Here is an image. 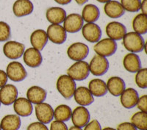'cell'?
Masks as SVG:
<instances>
[{
	"instance_id": "obj_39",
	"label": "cell",
	"mask_w": 147,
	"mask_h": 130,
	"mask_svg": "<svg viewBox=\"0 0 147 130\" xmlns=\"http://www.w3.org/2000/svg\"><path fill=\"white\" fill-rule=\"evenodd\" d=\"M84 130H102V127H101L99 122L94 119L89 122L87 125L85 126Z\"/></svg>"
},
{
	"instance_id": "obj_33",
	"label": "cell",
	"mask_w": 147,
	"mask_h": 130,
	"mask_svg": "<svg viewBox=\"0 0 147 130\" xmlns=\"http://www.w3.org/2000/svg\"><path fill=\"white\" fill-rule=\"evenodd\" d=\"M140 0H121V5L124 10L130 13H136L140 10Z\"/></svg>"
},
{
	"instance_id": "obj_45",
	"label": "cell",
	"mask_w": 147,
	"mask_h": 130,
	"mask_svg": "<svg viewBox=\"0 0 147 130\" xmlns=\"http://www.w3.org/2000/svg\"><path fill=\"white\" fill-rule=\"evenodd\" d=\"M68 130H82V129L80 128V127H75V126H74V127H71Z\"/></svg>"
},
{
	"instance_id": "obj_44",
	"label": "cell",
	"mask_w": 147,
	"mask_h": 130,
	"mask_svg": "<svg viewBox=\"0 0 147 130\" xmlns=\"http://www.w3.org/2000/svg\"><path fill=\"white\" fill-rule=\"evenodd\" d=\"M75 1H76V2L78 4V5H83V4L86 3V2H87L88 0H75Z\"/></svg>"
},
{
	"instance_id": "obj_49",
	"label": "cell",
	"mask_w": 147,
	"mask_h": 130,
	"mask_svg": "<svg viewBox=\"0 0 147 130\" xmlns=\"http://www.w3.org/2000/svg\"><path fill=\"white\" fill-rule=\"evenodd\" d=\"M0 107H1V102H0Z\"/></svg>"
},
{
	"instance_id": "obj_23",
	"label": "cell",
	"mask_w": 147,
	"mask_h": 130,
	"mask_svg": "<svg viewBox=\"0 0 147 130\" xmlns=\"http://www.w3.org/2000/svg\"><path fill=\"white\" fill-rule=\"evenodd\" d=\"M123 65L126 71L130 73H136L141 69L140 57L135 53H129L123 59Z\"/></svg>"
},
{
	"instance_id": "obj_6",
	"label": "cell",
	"mask_w": 147,
	"mask_h": 130,
	"mask_svg": "<svg viewBox=\"0 0 147 130\" xmlns=\"http://www.w3.org/2000/svg\"><path fill=\"white\" fill-rule=\"evenodd\" d=\"M88 54V46L85 43L80 42L72 43L67 50V55L69 58L76 62L85 60Z\"/></svg>"
},
{
	"instance_id": "obj_22",
	"label": "cell",
	"mask_w": 147,
	"mask_h": 130,
	"mask_svg": "<svg viewBox=\"0 0 147 130\" xmlns=\"http://www.w3.org/2000/svg\"><path fill=\"white\" fill-rule=\"evenodd\" d=\"M107 91L113 96H119L126 89L125 82L119 77H110L107 82Z\"/></svg>"
},
{
	"instance_id": "obj_17",
	"label": "cell",
	"mask_w": 147,
	"mask_h": 130,
	"mask_svg": "<svg viewBox=\"0 0 147 130\" xmlns=\"http://www.w3.org/2000/svg\"><path fill=\"white\" fill-rule=\"evenodd\" d=\"M138 94L136 89L129 88L125 89L121 94L120 101L122 106L126 109H131L136 107L138 100Z\"/></svg>"
},
{
	"instance_id": "obj_12",
	"label": "cell",
	"mask_w": 147,
	"mask_h": 130,
	"mask_svg": "<svg viewBox=\"0 0 147 130\" xmlns=\"http://www.w3.org/2000/svg\"><path fill=\"white\" fill-rule=\"evenodd\" d=\"M84 25V21L80 14L71 13L66 16L63 22V28L65 32L75 33L82 30Z\"/></svg>"
},
{
	"instance_id": "obj_11",
	"label": "cell",
	"mask_w": 147,
	"mask_h": 130,
	"mask_svg": "<svg viewBox=\"0 0 147 130\" xmlns=\"http://www.w3.org/2000/svg\"><path fill=\"white\" fill-rule=\"evenodd\" d=\"M90 117V112L88 110L83 106H80L76 107L74 111H72L71 119L74 125L82 128L85 127L89 123Z\"/></svg>"
},
{
	"instance_id": "obj_7",
	"label": "cell",
	"mask_w": 147,
	"mask_h": 130,
	"mask_svg": "<svg viewBox=\"0 0 147 130\" xmlns=\"http://www.w3.org/2000/svg\"><path fill=\"white\" fill-rule=\"evenodd\" d=\"M109 69V62L107 58L99 55H95L89 64V70L94 76L100 77L107 72Z\"/></svg>"
},
{
	"instance_id": "obj_42",
	"label": "cell",
	"mask_w": 147,
	"mask_h": 130,
	"mask_svg": "<svg viewBox=\"0 0 147 130\" xmlns=\"http://www.w3.org/2000/svg\"><path fill=\"white\" fill-rule=\"evenodd\" d=\"M140 9L143 14L147 15V0H143V2L140 4Z\"/></svg>"
},
{
	"instance_id": "obj_47",
	"label": "cell",
	"mask_w": 147,
	"mask_h": 130,
	"mask_svg": "<svg viewBox=\"0 0 147 130\" xmlns=\"http://www.w3.org/2000/svg\"><path fill=\"white\" fill-rule=\"evenodd\" d=\"M102 130H116V129H115L113 128H111V127H106V128L103 129Z\"/></svg>"
},
{
	"instance_id": "obj_41",
	"label": "cell",
	"mask_w": 147,
	"mask_h": 130,
	"mask_svg": "<svg viewBox=\"0 0 147 130\" xmlns=\"http://www.w3.org/2000/svg\"><path fill=\"white\" fill-rule=\"evenodd\" d=\"M7 79H8V77H7L6 72L0 70V88L6 85V83L7 82Z\"/></svg>"
},
{
	"instance_id": "obj_8",
	"label": "cell",
	"mask_w": 147,
	"mask_h": 130,
	"mask_svg": "<svg viewBox=\"0 0 147 130\" xmlns=\"http://www.w3.org/2000/svg\"><path fill=\"white\" fill-rule=\"evenodd\" d=\"M25 46L19 42L10 40L6 42L3 46L4 55L10 60H17L23 56Z\"/></svg>"
},
{
	"instance_id": "obj_46",
	"label": "cell",
	"mask_w": 147,
	"mask_h": 130,
	"mask_svg": "<svg viewBox=\"0 0 147 130\" xmlns=\"http://www.w3.org/2000/svg\"><path fill=\"white\" fill-rule=\"evenodd\" d=\"M97 2H101V3H107V2H110L111 0H96Z\"/></svg>"
},
{
	"instance_id": "obj_31",
	"label": "cell",
	"mask_w": 147,
	"mask_h": 130,
	"mask_svg": "<svg viewBox=\"0 0 147 130\" xmlns=\"http://www.w3.org/2000/svg\"><path fill=\"white\" fill-rule=\"evenodd\" d=\"M72 114V110L68 105H59L54 110V118L58 121L65 122L69 121Z\"/></svg>"
},
{
	"instance_id": "obj_13",
	"label": "cell",
	"mask_w": 147,
	"mask_h": 130,
	"mask_svg": "<svg viewBox=\"0 0 147 130\" xmlns=\"http://www.w3.org/2000/svg\"><path fill=\"white\" fill-rule=\"evenodd\" d=\"M18 95V89L15 85L6 84L0 89V102L6 106L11 105L16 100Z\"/></svg>"
},
{
	"instance_id": "obj_40",
	"label": "cell",
	"mask_w": 147,
	"mask_h": 130,
	"mask_svg": "<svg viewBox=\"0 0 147 130\" xmlns=\"http://www.w3.org/2000/svg\"><path fill=\"white\" fill-rule=\"evenodd\" d=\"M117 130H138V129L132 123L124 122L118 126Z\"/></svg>"
},
{
	"instance_id": "obj_20",
	"label": "cell",
	"mask_w": 147,
	"mask_h": 130,
	"mask_svg": "<svg viewBox=\"0 0 147 130\" xmlns=\"http://www.w3.org/2000/svg\"><path fill=\"white\" fill-rule=\"evenodd\" d=\"M34 10L33 4L30 0H16L13 6V11L16 17L28 15Z\"/></svg>"
},
{
	"instance_id": "obj_4",
	"label": "cell",
	"mask_w": 147,
	"mask_h": 130,
	"mask_svg": "<svg viewBox=\"0 0 147 130\" xmlns=\"http://www.w3.org/2000/svg\"><path fill=\"white\" fill-rule=\"evenodd\" d=\"M94 50L97 55L102 57H110L117 50V43L110 38H105L99 40L94 46Z\"/></svg>"
},
{
	"instance_id": "obj_24",
	"label": "cell",
	"mask_w": 147,
	"mask_h": 130,
	"mask_svg": "<svg viewBox=\"0 0 147 130\" xmlns=\"http://www.w3.org/2000/svg\"><path fill=\"white\" fill-rule=\"evenodd\" d=\"M48 37L46 31L43 30H37L34 31L30 36V43L32 47L38 51L44 49L48 42Z\"/></svg>"
},
{
	"instance_id": "obj_15",
	"label": "cell",
	"mask_w": 147,
	"mask_h": 130,
	"mask_svg": "<svg viewBox=\"0 0 147 130\" xmlns=\"http://www.w3.org/2000/svg\"><path fill=\"white\" fill-rule=\"evenodd\" d=\"M126 33H127V28L120 22H110L106 26V34L109 37V38L113 40H121Z\"/></svg>"
},
{
	"instance_id": "obj_27",
	"label": "cell",
	"mask_w": 147,
	"mask_h": 130,
	"mask_svg": "<svg viewBox=\"0 0 147 130\" xmlns=\"http://www.w3.org/2000/svg\"><path fill=\"white\" fill-rule=\"evenodd\" d=\"M81 16L83 21L87 23H94L99 19L100 16V11L96 5L88 4L84 7Z\"/></svg>"
},
{
	"instance_id": "obj_34",
	"label": "cell",
	"mask_w": 147,
	"mask_h": 130,
	"mask_svg": "<svg viewBox=\"0 0 147 130\" xmlns=\"http://www.w3.org/2000/svg\"><path fill=\"white\" fill-rule=\"evenodd\" d=\"M136 73V85L140 88L146 89L147 88V69H140Z\"/></svg>"
},
{
	"instance_id": "obj_14",
	"label": "cell",
	"mask_w": 147,
	"mask_h": 130,
	"mask_svg": "<svg viewBox=\"0 0 147 130\" xmlns=\"http://www.w3.org/2000/svg\"><path fill=\"white\" fill-rule=\"evenodd\" d=\"M84 38L90 43H97L102 37V30L95 23H87L82 28Z\"/></svg>"
},
{
	"instance_id": "obj_35",
	"label": "cell",
	"mask_w": 147,
	"mask_h": 130,
	"mask_svg": "<svg viewBox=\"0 0 147 130\" xmlns=\"http://www.w3.org/2000/svg\"><path fill=\"white\" fill-rule=\"evenodd\" d=\"M11 36L10 26L6 22H0V42H5Z\"/></svg>"
},
{
	"instance_id": "obj_43",
	"label": "cell",
	"mask_w": 147,
	"mask_h": 130,
	"mask_svg": "<svg viewBox=\"0 0 147 130\" xmlns=\"http://www.w3.org/2000/svg\"><path fill=\"white\" fill-rule=\"evenodd\" d=\"M55 2H57V4L59 5H68V4L70 3L71 2V0H55Z\"/></svg>"
},
{
	"instance_id": "obj_2",
	"label": "cell",
	"mask_w": 147,
	"mask_h": 130,
	"mask_svg": "<svg viewBox=\"0 0 147 130\" xmlns=\"http://www.w3.org/2000/svg\"><path fill=\"white\" fill-rule=\"evenodd\" d=\"M57 91L65 99H70L74 96L77 86L74 80L72 79L69 76H60L57 81Z\"/></svg>"
},
{
	"instance_id": "obj_26",
	"label": "cell",
	"mask_w": 147,
	"mask_h": 130,
	"mask_svg": "<svg viewBox=\"0 0 147 130\" xmlns=\"http://www.w3.org/2000/svg\"><path fill=\"white\" fill-rule=\"evenodd\" d=\"M104 10L106 15L111 18H119L121 17L125 13L120 2L111 0L105 3L104 6Z\"/></svg>"
},
{
	"instance_id": "obj_36",
	"label": "cell",
	"mask_w": 147,
	"mask_h": 130,
	"mask_svg": "<svg viewBox=\"0 0 147 130\" xmlns=\"http://www.w3.org/2000/svg\"><path fill=\"white\" fill-rule=\"evenodd\" d=\"M137 107L140 111L144 112H147V96L144 95L138 98L137 102Z\"/></svg>"
},
{
	"instance_id": "obj_19",
	"label": "cell",
	"mask_w": 147,
	"mask_h": 130,
	"mask_svg": "<svg viewBox=\"0 0 147 130\" xmlns=\"http://www.w3.org/2000/svg\"><path fill=\"white\" fill-rule=\"evenodd\" d=\"M13 109L16 113L22 117L30 116L33 110L32 103L27 98L23 97L16 98L13 103Z\"/></svg>"
},
{
	"instance_id": "obj_30",
	"label": "cell",
	"mask_w": 147,
	"mask_h": 130,
	"mask_svg": "<svg viewBox=\"0 0 147 130\" xmlns=\"http://www.w3.org/2000/svg\"><path fill=\"white\" fill-rule=\"evenodd\" d=\"M132 28L135 32L144 35L147 32V15L140 13L136 15L132 21Z\"/></svg>"
},
{
	"instance_id": "obj_48",
	"label": "cell",
	"mask_w": 147,
	"mask_h": 130,
	"mask_svg": "<svg viewBox=\"0 0 147 130\" xmlns=\"http://www.w3.org/2000/svg\"><path fill=\"white\" fill-rule=\"evenodd\" d=\"M0 130H2V128H1V125H0Z\"/></svg>"
},
{
	"instance_id": "obj_3",
	"label": "cell",
	"mask_w": 147,
	"mask_h": 130,
	"mask_svg": "<svg viewBox=\"0 0 147 130\" xmlns=\"http://www.w3.org/2000/svg\"><path fill=\"white\" fill-rule=\"evenodd\" d=\"M67 75L74 81H82L88 77L90 74L89 64L87 62L77 61L71 65L67 70Z\"/></svg>"
},
{
	"instance_id": "obj_5",
	"label": "cell",
	"mask_w": 147,
	"mask_h": 130,
	"mask_svg": "<svg viewBox=\"0 0 147 130\" xmlns=\"http://www.w3.org/2000/svg\"><path fill=\"white\" fill-rule=\"evenodd\" d=\"M7 76L13 82H22L27 77V72L25 68L21 63L13 61L8 64L6 69Z\"/></svg>"
},
{
	"instance_id": "obj_16",
	"label": "cell",
	"mask_w": 147,
	"mask_h": 130,
	"mask_svg": "<svg viewBox=\"0 0 147 130\" xmlns=\"http://www.w3.org/2000/svg\"><path fill=\"white\" fill-rule=\"evenodd\" d=\"M23 59L24 63L31 68H38L40 66L43 61V57L40 51L35 48H29L24 51L23 54Z\"/></svg>"
},
{
	"instance_id": "obj_28",
	"label": "cell",
	"mask_w": 147,
	"mask_h": 130,
	"mask_svg": "<svg viewBox=\"0 0 147 130\" xmlns=\"http://www.w3.org/2000/svg\"><path fill=\"white\" fill-rule=\"evenodd\" d=\"M88 90H90L92 95L96 97L104 96L107 93V85L103 80L100 79H92L89 82Z\"/></svg>"
},
{
	"instance_id": "obj_38",
	"label": "cell",
	"mask_w": 147,
	"mask_h": 130,
	"mask_svg": "<svg viewBox=\"0 0 147 130\" xmlns=\"http://www.w3.org/2000/svg\"><path fill=\"white\" fill-rule=\"evenodd\" d=\"M50 130H68V127L64 122L55 121L51 123Z\"/></svg>"
},
{
	"instance_id": "obj_1",
	"label": "cell",
	"mask_w": 147,
	"mask_h": 130,
	"mask_svg": "<svg viewBox=\"0 0 147 130\" xmlns=\"http://www.w3.org/2000/svg\"><path fill=\"white\" fill-rule=\"evenodd\" d=\"M123 45L127 51L136 54L144 50L146 43L141 35L135 32H130L126 33L123 38Z\"/></svg>"
},
{
	"instance_id": "obj_9",
	"label": "cell",
	"mask_w": 147,
	"mask_h": 130,
	"mask_svg": "<svg viewBox=\"0 0 147 130\" xmlns=\"http://www.w3.org/2000/svg\"><path fill=\"white\" fill-rule=\"evenodd\" d=\"M35 115L39 122L48 124L54 119V110L50 104L47 103L38 104L35 105Z\"/></svg>"
},
{
	"instance_id": "obj_21",
	"label": "cell",
	"mask_w": 147,
	"mask_h": 130,
	"mask_svg": "<svg viewBox=\"0 0 147 130\" xmlns=\"http://www.w3.org/2000/svg\"><path fill=\"white\" fill-rule=\"evenodd\" d=\"M46 17L47 21L52 24H60L63 23L66 18V12L62 7H49L46 12Z\"/></svg>"
},
{
	"instance_id": "obj_37",
	"label": "cell",
	"mask_w": 147,
	"mask_h": 130,
	"mask_svg": "<svg viewBox=\"0 0 147 130\" xmlns=\"http://www.w3.org/2000/svg\"><path fill=\"white\" fill-rule=\"evenodd\" d=\"M27 130H49L48 127L40 122H34L27 127Z\"/></svg>"
},
{
	"instance_id": "obj_25",
	"label": "cell",
	"mask_w": 147,
	"mask_h": 130,
	"mask_svg": "<svg viewBox=\"0 0 147 130\" xmlns=\"http://www.w3.org/2000/svg\"><path fill=\"white\" fill-rule=\"evenodd\" d=\"M47 93L46 90L39 86H32L27 90V99L32 104H38L46 100Z\"/></svg>"
},
{
	"instance_id": "obj_18",
	"label": "cell",
	"mask_w": 147,
	"mask_h": 130,
	"mask_svg": "<svg viewBox=\"0 0 147 130\" xmlns=\"http://www.w3.org/2000/svg\"><path fill=\"white\" fill-rule=\"evenodd\" d=\"M74 97L75 102L83 107L88 106L94 102V96L90 94V90L86 87L81 86L76 88Z\"/></svg>"
},
{
	"instance_id": "obj_10",
	"label": "cell",
	"mask_w": 147,
	"mask_h": 130,
	"mask_svg": "<svg viewBox=\"0 0 147 130\" xmlns=\"http://www.w3.org/2000/svg\"><path fill=\"white\" fill-rule=\"evenodd\" d=\"M48 39L55 44H63L66 40L67 34L60 24H51L47 28Z\"/></svg>"
},
{
	"instance_id": "obj_32",
	"label": "cell",
	"mask_w": 147,
	"mask_h": 130,
	"mask_svg": "<svg viewBox=\"0 0 147 130\" xmlns=\"http://www.w3.org/2000/svg\"><path fill=\"white\" fill-rule=\"evenodd\" d=\"M131 123L140 130L147 129V114L146 112H138L131 118Z\"/></svg>"
},
{
	"instance_id": "obj_29",
	"label": "cell",
	"mask_w": 147,
	"mask_h": 130,
	"mask_svg": "<svg viewBox=\"0 0 147 130\" xmlns=\"http://www.w3.org/2000/svg\"><path fill=\"white\" fill-rule=\"evenodd\" d=\"M22 121L18 115H7L2 119V130H18L21 127Z\"/></svg>"
}]
</instances>
